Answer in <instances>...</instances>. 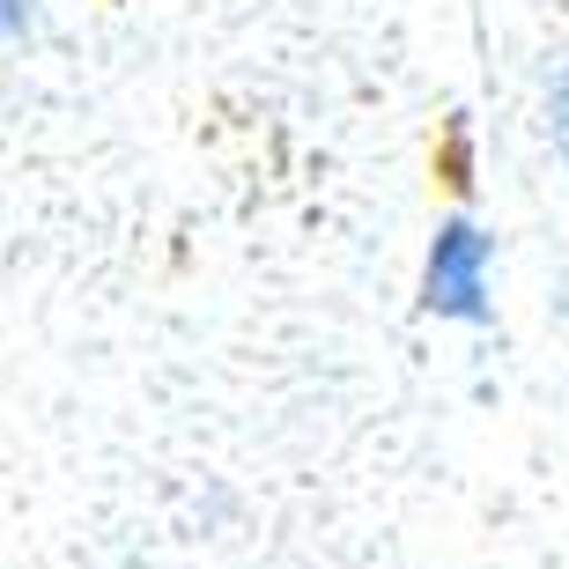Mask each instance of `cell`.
I'll list each match as a JSON object with an SVG mask.
<instances>
[{
    "label": "cell",
    "instance_id": "cell-1",
    "mask_svg": "<svg viewBox=\"0 0 569 569\" xmlns=\"http://www.w3.org/2000/svg\"><path fill=\"white\" fill-rule=\"evenodd\" d=\"M496 237L473 222V214H443L429 230L422 252V311L443 326H488L496 318Z\"/></svg>",
    "mask_w": 569,
    "mask_h": 569
},
{
    "label": "cell",
    "instance_id": "cell-2",
    "mask_svg": "<svg viewBox=\"0 0 569 569\" xmlns=\"http://www.w3.org/2000/svg\"><path fill=\"white\" fill-rule=\"evenodd\" d=\"M437 170H443V186H473V133H466V127H451V133H443V148H437Z\"/></svg>",
    "mask_w": 569,
    "mask_h": 569
},
{
    "label": "cell",
    "instance_id": "cell-3",
    "mask_svg": "<svg viewBox=\"0 0 569 569\" xmlns=\"http://www.w3.org/2000/svg\"><path fill=\"white\" fill-rule=\"evenodd\" d=\"M548 141H555V156H562V170H569V67L548 82Z\"/></svg>",
    "mask_w": 569,
    "mask_h": 569
},
{
    "label": "cell",
    "instance_id": "cell-4",
    "mask_svg": "<svg viewBox=\"0 0 569 569\" xmlns=\"http://www.w3.org/2000/svg\"><path fill=\"white\" fill-rule=\"evenodd\" d=\"M30 22H38V8H30V0H0V44H16Z\"/></svg>",
    "mask_w": 569,
    "mask_h": 569
}]
</instances>
